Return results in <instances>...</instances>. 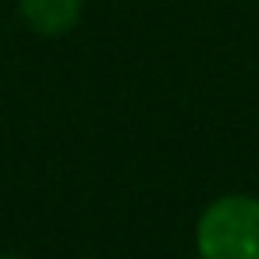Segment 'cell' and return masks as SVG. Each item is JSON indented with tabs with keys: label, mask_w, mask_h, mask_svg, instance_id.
Instances as JSON below:
<instances>
[{
	"label": "cell",
	"mask_w": 259,
	"mask_h": 259,
	"mask_svg": "<svg viewBox=\"0 0 259 259\" xmlns=\"http://www.w3.org/2000/svg\"><path fill=\"white\" fill-rule=\"evenodd\" d=\"M199 259H259V199L220 195L195 224Z\"/></svg>",
	"instance_id": "6da1fadb"
},
{
	"label": "cell",
	"mask_w": 259,
	"mask_h": 259,
	"mask_svg": "<svg viewBox=\"0 0 259 259\" xmlns=\"http://www.w3.org/2000/svg\"><path fill=\"white\" fill-rule=\"evenodd\" d=\"M25 25L39 36H64L82 18V0H18Z\"/></svg>",
	"instance_id": "7a4b0ae2"
},
{
	"label": "cell",
	"mask_w": 259,
	"mask_h": 259,
	"mask_svg": "<svg viewBox=\"0 0 259 259\" xmlns=\"http://www.w3.org/2000/svg\"><path fill=\"white\" fill-rule=\"evenodd\" d=\"M0 259H22V255H0Z\"/></svg>",
	"instance_id": "3957f363"
}]
</instances>
